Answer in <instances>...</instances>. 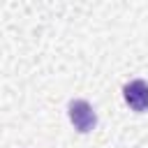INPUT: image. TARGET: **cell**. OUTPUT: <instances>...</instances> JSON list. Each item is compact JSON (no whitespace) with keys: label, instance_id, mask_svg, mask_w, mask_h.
Wrapping results in <instances>:
<instances>
[{"label":"cell","instance_id":"1","mask_svg":"<svg viewBox=\"0 0 148 148\" xmlns=\"http://www.w3.org/2000/svg\"><path fill=\"white\" fill-rule=\"evenodd\" d=\"M67 113H69V120L72 125L79 130V132H90L95 125H97V116L92 111V106L86 102V99H72L69 106H67Z\"/></svg>","mask_w":148,"mask_h":148},{"label":"cell","instance_id":"2","mask_svg":"<svg viewBox=\"0 0 148 148\" xmlns=\"http://www.w3.org/2000/svg\"><path fill=\"white\" fill-rule=\"evenodd\" d=\"M123 97H125V102L130 104V109H134V111H139V113L146 111V109H148V83L141 81V79H134V81L125 83Z\"/></svg>","mask_w":148,"mask_h":148}]
</instances>
